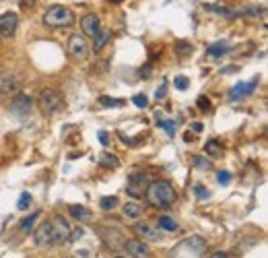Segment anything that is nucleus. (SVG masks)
Here are the masks:
<instances>
[{
    "instance_id": "13",
    "label": "nucleus",
    "mask_w": 268,
    "mask_h": 258,
    "mask_svg": "<svg viewBox=\"0 0 268 258\" xmlns=\"http://www.w3.org/2000/svg\"><path fill=\"white\" fill-rule=\"evenodd\" d=\"M31 106H33L31 97H27L25 93L16 91L14 97H12V101H10V112L16 114V116H27L31 112Z\"/></svg>"
},
{
    "instance_id": "40",
    "label": "nucleus",
    "mask_w": 268,
    "mask_h": 258,
    "mask_svg": "<svg viewBox=\"0 0 268 258\" xmlns=\"http://www.w3.org/2000/svg\"><path fill=\"white\" fill-rule=\"evenodd\" d=\"M155 97H157V99H163V97H165V85H161V87L157 89V93H155Z\"/></svg>"
},
{
    "instance_id": "8",
    "label": "nucleus",
    "mask_w": 268,
    "mask_h": 258,
    "mask_svg": "<svg viewBox=\"0 0 268 258\" xmlns=\"http://www.w3.org/2000/svg\"><path fill=\"white\" fill-rule=\"evenodd\" d=\"M33 242L38 248H52L54 246V235H52V223H40L33 231Z\"/></svg>"
},
{
    "instance_id": "23",
    "label": "nucleus",
    "mask_w": 268,
    "mask_h": 258,
    "mask_svg": "<svg viewBox=\"0 0 268 258\" xmlns=\"http://www.w3.org/2000/svg\"><path fill=\"white\" fill-rule=\"evenodd\" d=\"M97 101H99V106H104V108H122V106H126V101H124V99L108 97V95H102Z\"/></svg>"
},
{
    "instance_id": "2",
    "label": "nucleus",
    "mask_w": 268,
    "mask_h": 258,
    "mask_svg": "<svg viewBox=\"0 0 268 258\" xmlns=\"http://www.w3.org/2000/svg\"><path fill=\"white\" fill-rule=\"evenodd\" d=\"M44 25L54 27V29H66L74 25V13L68 7H50L44 13Z\"/></svg>"
},
{
    "instance_id": "1",
    "label": "nucleus",
    "mask_w": 268,
    "mask_h": 258,
    "mask_svg": "<svg viewBox=\"0 0 268 258\" xmlns=\"http://www.w3.org/2000/svg\"><path fill=\"white\" fill-rule=\"evenodd\" d=\"M144 198L155 209H167V206H172L176 202L178 192L170 180H150L146 184Z\"/></svg>"
},
{
    "instance_id": "37",
    "label": "nucleus",
    "mask_w": 268,
    "mask_h": 258,
    "mask_svg": "<svg viewBox=\"0 0 268 258\" xmlns=\"http://www.w3.org/2000/svg\"><path fill=\"white\" fill-rule=\"evenodd\" d=\"M97 136H99V143H102L104 147H110V134H108L106 130H99Z\"/></svg>"
},
{
    "instance_id": "27",
    "label": "nucleus",
    "mask_w": 268,
    "mask_h": 258,
    "mask_svg": "<svg viewBox=\"0 0 268 258\" xmlns=\"http://www.w3.org/2000/svg\"><path fill=\"white\" fill-rule=\"evenodd\" d=\"M192 52H194V46H192V44L184 42V40L176 42V54H178V56H188V54H192Z\"/></svg>"
},
{
    "instance_id": "15",
    "label": "nucleus",
    "mask_w": 268,
    "mask_h": 258,
    "mask_svg": "<svg viewBox=\"0 0 268 258\" xmlns=\"http://www.w3.org/2000/svg\"><path fill=\"white\" fill-rule=\"evenodd\" d=\"M68 213L74 221H80V223H91L93 221V211L87 209V206H82V204H70Z\"/></svg>"
},
{
    "instance_id": "28",
    "label": "nucleus",
    "mask_w": 268,
    "mask_h": 258,
    "mask_svg": "<svg viewBox=\"0 0 268 258\" xmlns=\"http://www.w3.org/2000/svg\"><path fill=\"white\" fill-rule=\"evenodd\" d=\"M99 204H102L104 211H114L116 206L120 204V198L118 196H104L102 200H99Z\"/></svg>"
},
{
    "instance_id": "7",
    "label": "nucleus",
    "mask_w": 268,
    "mask_h": 258,
    "mask_svg": "<svg viewBox=\"0 0 268 258\" xmlns=\"http://www.w3.org/2000/svg\"><path fill=\"white\" fill-rule=\"evenodd\" d=\"M52 235H54V246H64L68 242V235H70V225L64 217H54L52 219Z\"/></svg>"
},
{
    "instance_id": "30",
    "label": "nucleus",
    "mask_w": 268,
    "mask_h": 258,
    "mask_svg": "<svg viewBox=\"0 0 268 258\" xmlns=\"http://www.w3.org/2000/svg\"><path fill=\"white\" fill-rule=\"evenodd\" d=\"M29 202H31V194H29V192H23V194L19 196V200H16V209H19V211H25L27 206H29Z\"/></svg>"
},
{
    "instance_id": "38",
    "label": "nucleus",
    "mask_w": 268,
    "mask_h": 258,
    "mask_svg": "<svg viewBox=\"0 0 268 258\" xmlns=\"http://www.w3.org/2000/svg\"><path fill=\"white\" fill-rule=\"evenodd\" d=\"M80 235H82V229H70V235H68V239L70 242H76V239H80Z\"/></svg>"
},
{
    "instance_id": "14",
    "label": "nucleus",
    "mask_w": 268,
    "mask_h": 258,
    "mask_svg": "<svg viewBox=\"0 0 268 258\" xmlns=\"http://www.w3.org/2000/svg\"><path fill=\"white\" fill-rule=\"evenodd\" d=\"M256 87H258V81L238 83L236 87H233V89L229 91V99H231V101H240V99H244V97H248V95H252Z\"/></svg>"
},
{
    "instance_id": "11",
    "label": "nucleus",
    "mask_w": 268,
    "mask_h": 258,
    "mask_svg": "<svg viewBox=\"0 0 268 258\" xmlns=\"http://www.w3.org/2000/svg\"><path fill=\"white\" fill-rule=\"evenodd\" d=\"M16 27H19V17H16V13L8 11L0 17V38H12L16 33Z\"/></svg>"
},
{
    "instance_id": "18",
    "label": "nucleus",
    "mask_w": 268,
    "mask_h": 258,
    "mask_svg": "<svg viewBox=\"0 0 268 258\" xmlns=\"http://www.w3.org/2000/svg\"><path fill=\"white\" fill-rule=\"evenodd\" d=\"M110 40H112L110 29H99V33L93 38V54H99V52L110 44Z\"/></svg>"
},
{
    "instance_id": "24",
    "label": "nucleus",
    "mask_w": 268,
    "mask_h": 258,
    "mask_svg": "<svg viewBox=\"0 0 268 258\" xmlns=\"http://www.w3.org/2000/svg\"><path fill=\"white\" fill-rule=\"evenodd\" d=\"M157 126L165 128V130H167V134L174 136V134H176V128H178V122H176V120H163V118L157 114Z\"/></svg>"
},
{
    "instance_id": "3",
    "label": "nucleus",
    "mask_w": 268,
    "mask_h": 258,
    "mask_svg": "<svg viewBox=\"0 0 268 258\" xmlns=\"http://www.w3.org/2000/svg\"><path fill=\"white\" fill-rule=\"evenodd\" d=\"M97 235L102 237V242L112 250V252H118V250H122V246H124V242H126V237H124V233L118 229V227H110V225H99L97 229Z\"/></svg>"
},
{
    "instance_id": "10",
    "label": "nucleus",
    "mask_w": 268,
    "mask_h": 258,
    "mask_svg": "<svg viewBox=\"0 0 268 258\" xmlns=\"http://www.w3.org/2000/svg\"><path fill=\"white\" fill-rule=\"evenodd\" d=\"M122 250H124L126 256H130V258H146V256H150L148 246L142 242V239H136V237L126 239L124 246H122Z\"/></svg>"
},
{
    "instance_id": "26",
    "label": "nucleus",
    "mask_w": 268,
    "mask_h": 258,
    "mask_svg": "<svg viewBox=\"0 0 268 258\" xmlns=\"http://www.w3.org/2000/svg\"><path fill=\"white\" fill-rule=\"evenodd\" d=\"M128 182L138 184V186H146L150 180H148V176L144 174V171H132V174L128 176Z\"/></svg>"
},
{
    "instance_id": "44",
    "label": "nucleus",
    "mask_w": 268,
    "mask_h": 258,
    "mask_svg": "<svg viewBox=\"0 0 268 258\" xmlns=\"http://www.w3.org/2000/svg\"><path fill=\"white\" fill-rule=\"evenodd\" d=\"M76 254H78V256H82V258L89 256V252H87V250H80V252H76Z\"/></svg>"
},
{
    "instance_id": "6",
    "label": "nucleus",
    "mask_w": 268,
    "mask_h": 258,
    "mask_svg": "<svg viewBox=\"0 0 268 258\" xmlns=\"http://www.w3.org/2000/svg\"><path fill=\"white\" fill-rule=\"evenodd\" d=\"M132 229H134V233H136V237H142V239H146V242H161V239L165 237L161 227L150 225V223H146V221H138Z\"/></svg>"
},
{
    "instance_id": "22",
    "label": "nucleus",
    "mask_w": 268,
    "mask_h": 258,
    "mask_svg": "<svg viewBox=\"0 0 268 258\" xmlns=\"http://www.w3.org/2000/svg\"><path fill=\"white\" fill-rule=\"evenodd\" d=\"M42 217V211H36V213H31L29 217H25L23 221H21V231L23 233H29L33 227H36V221Z\"/></svg>"
},
{
    "instance_id": "21",
    "label": "nucleus",
    "mask_w": 268,
    "mask_h": 258,
    "mask_svg": "<svg viewBox=\"0 0 268 258\" xmlns=\"http://www.w3.org/2000/svg\"><path fill=\"white\" fill-rule=\"evenodd\" d=\"M204 153L210 155V157H221V155H223V145L216 141V139H210V141L204 145Z\"/></svg>"
},
{
    "instance_id": "4",
    "label": "nucleus",
    "mask_w": 268,
    "mask_h": 258,
    "mask_svg": "<svg viewBox=\"0 0 268 258\" xmlns=\"http://www.w3.org/2000/svg\"><path fill=\"white\" fill-rule=\"evenodd\" d=\"M38 99H40L42 112H46V114H58L64 108V101H62L60 93L54 91V89H44Z\"/></svg>"
},
{
    "instance_id": "36",
    "label": "nucleus",
    "mask_w": 268,
    "mask_h": 258,
    "mask_svg": "<svg viewBox=\"0 0 268 258\" xmlns=\"http://www.w3.org/2000/svg\"><path fill=\"white\" fill-rule=\"evenodd\" d=\"M126 190L132 194V196H142V186H138V184H132V182H128V188H126Z\"/></svg>"
},
{
    "instance_id": "12",
    "label": "nucleus",
    "mask_w": 268,
    "mask_h": 258,
    "mask_svg": "<svg viewBox=\"0 0 268 258\" xmlns=\"http://www.w3.org/2000/svg\"><path fill=\"white\" fill-rule=\"evenodd\" d=\"M80 29H82V36L93 40L97 33H99V29H102V21H99L97 15L89 13V15H85V17L80 19Z\"/></svg>"
},
{
    "instance_id": "17",
    "label": "nucleus",
    "mask_w": 268,
    "mask_h": 258,
    "mask_svg": "<svg viewBox=\"0 0 268 258\" xmlns=\"http://www.w3.org/2000/svg\"><path fill=\"white\" fill-rule=\"evenodd\" d=\"M122 215L126 219H140L142 217V204L138 202H134V200H128L126 204H122Z\"/></svg>"
},
{
    "instance_id": "43",
    "label": "nucleus",
    "mask_w": 268,
    "mask_h": 258,
    "mask_svg": "<svg viewBox=\"0 0 268 258\" xmlns=\"http://www.w3.org/2000/svg\"><path fill=\"white\" fill-rule=\"evenodd\" d=\"M192 128H194V132H202V124H194Z\"/></svg>"
},
{
    "instance_id": "34",
    "label": "nucleus",
    "mask_w": 268,
    "mask_h": 258,
    "mask_svg": "<svg viewBox=\"0 0 268 258\" xmlns=\"http://www.w3.org/2000/svg\"><path fill=\"white\" fill-rule=\"evenodd\" d=\"M192 165H194V167H200V169H206V171L212 169V163H210L208 159H202V157H196V159L192 161Z\"/></svg>"
},
{
    "instance_id": "29",
    "label": "nucleus",
    "mask_w": 268,
    "mask_h": 258,
    "mask_svg": "<svg viewBox=\"0 0 268 258\" xmlns=\"http://www.w3.org/2000/svg\"><path fill=\"white\" fill-rule=\"evenodd\" d=\"M231 180H233L231 171H227V169H221V171H216V182H219L221 186H227Z\"/></svg>"
},
{
    "instance_id": "39",
    "label": "nucleus",
    "mask_w": 268,
    "mask_h": 258,
    "mask_svg": "<svg viewBox=\"0 0 268 258\" xmlns=\"http://www.w3.org/2000/svg\"><path fill=\"white\" fill-rule=\"evenodd\" d=\"M236 71H238V66H225V68H223L221 73H223V75H233V73H236Z\"/></svg>"
},
{
    "instance_id": "16",
    "label": "nucleus",
    "mask_w": 268,
    "mask_h": 258,
    "mask_svg": "<svg viewBox=\"0 0 268 258\" xmlns=\"http://www.w3.org/2000/svg\"><path fill=\"white\" fill-rule=\"evenodd\" d=\"M229 50H231V44L227 40H219V42H214V44H210L206 48V56H210V58H223Z\"/></svg>"
},
{
    "instance_id": "20",
    "label": "nucleus",
    "mask_w": 268,
    "mask_h": 258,
    "mask_svg": "<svg viewBox=\"0 0 268 258\" xmlns=\"http://www.w3.org/2000/svg\"><path fill=\"white\" fill-rule=\"evenodd\" d=\"M184 246H188L194 254H202V252H204V248H206V242H204V239L200 237V235H194V237H192V239H188V242L184 244Z\"/></svg>"
},
{
    "instance_id": "31",
    "label": "nucleus",
    "mask_w": 268,
    "mask_h": 258,
    "mask_svg": "<svg viewBox=\"0 0 268 258\" xmlns=\"http://www.w3.org/2000/svg\"><path fill=\"white\" fill-rule=\"evenodd\" d=\"M132 101H134V106H136V108H140V110L148 106V97H146L144 93H136V95L132 97Z\"/></svg>"
},
{
    "instance_id": "33",
    "label": "nucleus",
    "mask_w": 268,
    "mask_h": 258,
    "mask_svg": "<svg viewBox=\"0 0 268 258\" xmlns=\"http://www.w3.org/2000/svg\"><path fill=\"white\" fill-rule=\"evenodd\" d=\"M174 85H176V89L186 91V89L190 87V81H188L186 77H176V79H174Z\"/></svg>"
},
{
    "instance_id": "42",
    "label": "nucleus",
    "mask_w": 268,
    "mask_h": 258,
    "mask_svg": "<svg viewBox=\"0 0 268 258\" xmlns=\"http://www.w3.org/2000/svg\"><path fill=\"white\" fill-rule=\"evenodd\" d=\"M184 141H186V143H192V141H194L192 132H186V134H184Z\"/></svg>"
},
{
    "instance_id": "5",
    "label": "nucleus",
    "mask_w": 268,
    "mask_h": 258,
    "mask_svg": "<svg viewBox=\"0 0 268 258\" xmlns=\"http://www.w3.org/2000/svg\"><path fill=\"white\" fill-rule=\"evenodd\" d=\"M66 50H68V54H70L74 60H85V58H87V54H89V44H87V38L82 36V33H74V36H70Z\"/></svg>"
},
{
    "instance_id": "19",
    "label": "nucleus",
    "mask_w": 268,
    "mask_h": 258,
    "mask_svg": "<svg viewBox=\"0 0 268 258\" xmlns=\"http://www.w3.org/2000/svg\"><path fill=\"white\" fill-rule=\"evenodd\" d=\"M157 227H161L163 231H178V229H180L178 221L172 219V217H167V215H163V217L157 219Z\"/></svg>"
},
{
    "instance_id": "41",
    "label": "nucleus",
    "mask_w": 268,
    "mask_h": 258,
    "mask_svg": "<svg viewBox=\"0 0 268 258\" xmlns=\"http://www.w3.org/2000/svg\"><path fill=\"white\" fill-rule=\"evenodd\" d=\"M210 256H212V258H225V256H229V254H227V252H223V250H216V252H212Z\"/></svg>"
},
{
    "instance_id": "9",
    "label": "nucleus",
    "mask_w": 268,
    "mask_h": 258,
    "mask_svg": "<svg viewBox=\"0 0 268 258\" xmlns=\"http://www.w3.org/2000/svg\"><path fill=\"white\" fill-rule=\"evenodd\" d=\"M16 91H19V77L12 71H2L0 73V95L8 97V95H14Z\"/></svg>"
},
{
    "instance_id": "32",
    "label": "nucleus",
    "mask_w": 268,
    "mask_h": 258,
    "mask_svg": "<svg viewBox=\"0 0 268 258\" xmlns=\"http://www.w3.org/2000/svg\"><path fill=\"white\" fill-rule=\"evenodd\" d=\"M196 106H198L200 112H208V110H210V99H208L206 95H200V97L196 99Z\"/></svg>"
},
{
    "instance_id": "25",
    "label": "nucleus",
    "mask_w": 268,
    "mask_h": 258,
    "mask_svg": "<svg viewBox=\"0 0 268 258\" xmlns=\"http://www.w3.org/2000/svg\"><path fill=\"white\" fill-rule=\"evenodd\" d=\"M99 163H102L104 167H112V169H116L120 165V161L116 159V155H110V153H102L99 155Z\"/></svg>"
},
{
    "instance_id": "45",
    "label": "nucleus",
    "mask_w": 268,
    "mask_h": 258,
    "mask_svg": "<svg viewBox=\"0 0 268 258\" xmlns=\"http://www.w3.org/2000/svg\"><path fill=\"white\" fill-rule=\"evenodd\" d=\"M110 3H122V0H110Z\"/></svg>"
},
{
    "instance_id": "35",
    "label": "nucleus",
    "mask_w": 268,
    "mask_h": 258,
    "mask_svg": "<svg viewBox=\"0 0 268 258\" xmlns=\"http://www.w3.org/2000/svg\"><path fill=\"white\" fill-rule=\"evenodd\" d=\"M194 194H196L200 200H204V198H208V196H210V194H208V190H206V188H204L202 184H196V186H194Z\"/></svg>"
}]
</instances>
